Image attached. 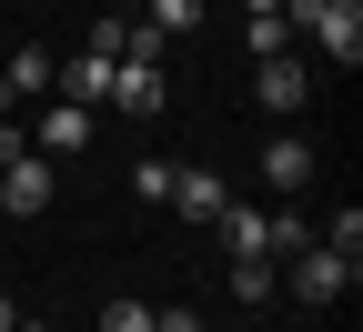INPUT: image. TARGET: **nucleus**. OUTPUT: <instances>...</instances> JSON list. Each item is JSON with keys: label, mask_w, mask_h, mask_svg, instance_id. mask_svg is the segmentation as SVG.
Here are the masks:
<instances>
[{"label": "nucleus", "mask_w": 363, "mask_h": 332, "mask_svg": "<svg viewBox=\"0 0 363 332\" xmlns=\"http://www.w3.org/2000/svg\"><path fill=\"white\" fill-rule=\"evenodd\" d=\"M283 21H303L313 40H323V51L353 71L363 61V0H283Z\"/></svg>", "instance_id": "nucleus-1"}, {"label": "nucleus", "mask_w": 363, "mask_h": 332, "mask_svg": "<svg viewBox=\"0 0 363 332\" xmlns=\"http://www.w3.org/2000/svg\"><path fill=\"white\" fill-rule=\"evenodd\" d=\"M353 272H363L353 252H333V242H303V252H293V302H343V292H353Z\"/></svg>", "instance_id": "nucleus-2"}, {"label": "nucleus", "mask_w": 363, "mask_h": 332, "mask_svg": "<svg viewBox=\"0 0 363 332\" xmlns=\"http://www.w3.org/2000/svg\"><path fill=\"white\" fill-rule=\"evenodd\" d=\"M0 212H11V222L51 212V151H21V161H0Z\"/></svg>", "instance_id": "nucleus-3"}, {"label": "nucleus", "mask_w": 363, "mask_h": 332, "mask_svg": "<svg viewBox=\"0 0 363 332\" xmlns=\"http://www.w3.org/2000/svg\"><path fill=\"white\" fill-rule=\"evenodd\" d=\"M91 131H101V111H81V101H61V91H40V151H91Z\"/></svg>", "instance_id": "nucleus-4"}, {"label": "nucleus", "mask_w": 363, "mask_h": 332, "mask_svg": "<svg viewBox=\"0 0 363 332\" xmlns=\"http://www.w3.org/2000/svg\"><path fill=\"white\" fill-rule=\"evenodd\" d=\"M162 61H111V111H131V121H162Z\"/></svg>", "instance_id": "nucleus-5"}, {"label": "nucleus", "mask_w": 363, "mask_h": 332, "mask_svg": "<svg viewBox=\"0 0 363 332\" xmlns=\"http://www.w3.org/2000/svg\"><path fill=\"white\" fill-rule=\"evenodd\" d=\"M182 222H222V212H233V181H222V171H172V192H162Z\"/></svg>", "instance_id": "nucleus-6"}, {"label": "nucleus", "mask_w": 363, "mask_h": 332, "mask_svg": "<svg viewBox=\"0 0 363 332\" xmlns=\"http://www.w3.org/2000/svg\"><path fill=\"white\" fill-rule=\"evenodd\" d=\"M51 91H61V101H81V111H101V101H111V61H101V51L51 61Z\"/></svg>", "instance_id": "nucleus-7"}, {"label": "nucleus", "mask_w": 363, "mask_h": 332, "mask_svg": "<svg viewBox=\"0 0 363 332\" xmlns=\"http://www.w3.org/2000/svg\"><path fill=\"white\" fill-rule=\"evenodd\" d=\"M252 71H262V81H252L262 111H303V101H313V71H303L293 51H272V61H252Z\"/></svg>", "instance_id": "nucleus-8"}, {"label": "nucleus", "mask_w": 363, "mask_h": 332, "mask_svg": "<svg viewBox=\"0 0 363 332\" xmlns=\"http://www.w3.org/2000/svg\"><path fill=\"white\" fill-rule=\"evenodd\" d=\"M262 181H272V192H303V181H313V141L303 131H272L262 141Z\"/></svg>", "instance_id": "nucleus-9"}, {"label": "nucleus", "mask_w": 363, "mask_h": 332, "mask_svg": "<svg viewBox=\"0 0 363 332\" xmlns=\"http://www.w3.org/2000/svg\"><path fill=\"white\" fill-rule=\"evenodd\" d=\"M40 91H51V51H30V40H21V51L0 61V111H11V101H40Z\"/></svg>", "instance_id": "nucleus-10"}, {"label": "nucleus", "mask_w": 363, "mask_h": 332, "mask_svg": "<svg viewBox=\"0 0 363 332\" xmlns=\"http://www.w3.org/2000/svg\"><path fill=\"white\" fill-rule=\"evenodd\" d=\"M272 292H283V272H272L262 252H233V302H252V312H262Z\"/></svg>", "instance_id": "nucleus-11"}, {"label": "nucleus", "mask_w": 363, "mask_h": 332, "mask_svg": "<svg viewBox=\"0 0 363 332\" xmlns=\"http://www.w3.org/2000/svg\"><path fill=\"white\" fill-rule=\"evenodd\" d=\"M272 51H293V21L283 11H252V61H272Z\"/></svg>", "instance_id": "nucleus-12"}, {"label": "nucleus", "mask_w": 363, "mask_h": 332, "mask_svg": "<svg viewBox=\"0 0 363 332\" xmlns=\"http://www.w3.org/2000/svg\"><path fill=\"white\" fill-rule=\"evenodd\" d=\"M192 21H202V0H152V30H162V40H172V30H192Z\"/></svg>", "instance_id": "nucleus-13"}, {"label": "nucleus", "mask_w": 363, "mask_h": 332, "mask_svg": "<svg viewBox=\"0 0 363 332\" xmlns=\"http://www.w3.org/2000/svg\"><path fill=\"white\" fill-rule=\"evenodd\" d=\"M323 242H333V252H353V262H363V212H353V202H343V212H333V231H323Z\"/></svg>", "instance_id": "nucleus-14"}, {"label": "nucleus", "mask_w": 363, "mask_h": 332, "mask_svg": "<svg viewBox=\"0 0 363 332\" xmlns=\"http://www.w3.org/2000/svg\"><path fill=\"white\" fill-rule=\"evenodd\" d=\"M101 332H152V302H101Z\"/></svg>", "instance_id": "nucleus-15"}, {"label": "nucleus", "mask_w": 363, "mask_h": 332, "mask_svg": "<svg viewBox=\"0 0 363 332\" xmlns=\"http://www.w3.org/2000/svg\"><path fill=\"white\" fill-rule=\"evenodd\" d=\"M152 332H202V322L192 312H152Z\"/></svg>", "instance_id": "nucleus-16"}, {"label": "nucleus", "mask_w": 363, "mask_h": 332, "mask_svg": "<svg viewBox=\"0 0 363 332\" xmlns=\"http://www.w3.org/2000/svg\"><path fill=\"white\" fill-rule=\"evenodd\" d=\"M21 151H30V141H21V131H11V121H0V161H21Z\"/></svg>", "instance_id": "nucleus-17"}, {"label": "nucleus", "mask_w": 363, "mask_h": 332, "mask_svg": "<svg viewBox=\"0 0 363 332\" xmlns=\"http://www.w3.org/2000/svg\"><path fill=\"white\" fill-rule=\"evenodd\" d=\"M11 322H21V302H11V292H0V332H11Z\"/></svg>", "instance_id": "nucleus-18"}, {"label": "nucleus", "mask_w": 363, "mask_h": 332, "mask_svg": "<svg viewBox=\"0 0 363 332\" xmlns=\"http://www.w3.org/2000/svg\"><path fill=\"white\" fill-rule=\"evenodd\" d=\"M11 332H61V322H11Z\"/></svg>", "instance_id": "nucleus-19"}, {"label": "nucleus", "mask_w": 363, "mask_h": 332, "mask_svg": "<svg viewBox=\"0 0 363 332\" xmlns=\"http://www.w3.org/2000/svg\"><path fill=\"white\" fill-rule=\"evenodd\" d=\"M242 11H283V0H242Z\"/></svg>", "instance_id": "nucleus-20"}]
</instances>
